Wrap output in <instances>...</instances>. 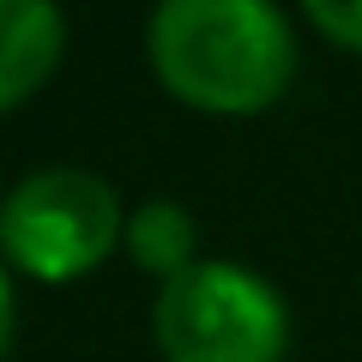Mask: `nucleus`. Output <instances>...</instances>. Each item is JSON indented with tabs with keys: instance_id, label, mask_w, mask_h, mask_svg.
Listing matches in <instances>:
<instances>
[{
	"instance_id": "7",
	"label": "nucleus",
	"mask_w": 362,
	"mask_h": 362,
	"mask_svg": "<svg viewBox=\"0 0 362 362\" xmlns=\"http://www.w3.org/2000/svg\"><path fill=\"white\" fill-rule=\"evenodd\" d=\"M13 344V284H6V266H0V356Z\"/></svg>"
},
{
	"instance_id": "2",
	"label": "nucleus",
	"mask_w": 362,
	"mask_h": 362,
	"mask_svg": "<svg viewBox=\"0 0 362 362\" xmlns=\"http://www.w3.org/2000/svg\"><path fill=\"white\" fill-rule=\"evenodd\" d=\"M151 332L169 362H284L290 314L266 278L230 259H199L163 284Z\"/></svg>"
},
{
	"instance_id": "4",
	"label": "nucleus",
	"mask_w": 362,
	"mask_h": 362,
	"mask_svg": "<svg viewBox=\"0 0 362 362\" xmlns=\"http://www.w3.org/2000/svg\"><path fill=\"white\" fill-rule=\"evenodd\" d=\"M66 25L49 0H0V109H18L49 85Z\"/></svg>"
},
{
	"instance_id": "6",
	"label": "nucleus",
	"mask_w": 362,
	"mask_h": 362,
	"mask_svg": "<svg viewBox=\"0 0 362 362\" xmlns=\"http://www.w3.org/2000/svg\"><path fill=\"white\" fill-rule=\"evenodd\" d=\"M308 18L332 42H344V49L362 54V0H308Z\"/></svg>"
},
{
	"instance_id": "3",
	"label": "nucleus",
	"mask_w": 362,
	"mask_h": 362,
	"mask_svg": "<svg viewBox=\"0 0 362 362\" xmlns=\"http://www.w3.org/2000/svg\"><path fill=\"white\" fill-rule=\"evenodd\" d=\"M121 230V199L103 175L90 169H37L18 181L0 206V247L18 272L30 278H78L115 247Z\"/></svg>"
},
{
	"instance_id": "1",
	"label": "nucleus",
	"mask_w": 362,
	"mask_h": 362,
	"mask_svg": "<svg viewBox=\"0 0 362 362\" xmlns=\"http://www.w3.org/2000/svg\"><path fill=\"white\" fill-rule=\"evenodd\" d=\"M145 54L181 103L211 115H254L296 73V37L266 0H169L145 25Z\"/></svg>"
},
{
	"instance_id": "5",
	"label": "nucleus",
	"mask_w": 362,
	"mask_h": 362,
	"mask_svg": "<svg viewBox=\"0 0 362 362\" xmlns=\"http://www.w3.org/2000/svg\"><path fill=\"white\" fill-rule=\"evenodd\" d=\"M194 242H199V230H194V218H187L175 199H151V206H139L127 218V254L139 259L145 272H157L163 284L181 278L187 266H199Z\"/></svg>"
}]
</instances>
